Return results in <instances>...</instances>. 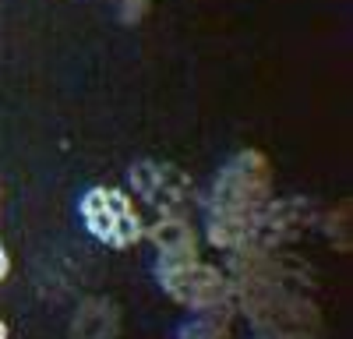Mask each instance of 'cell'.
Masks as SVG:
<instances>
[{"mask_svg": "<svg viewBox=\"0 0 353 339\" xmlns=\"http://www.w3.org/2000/svg\"><path fill=\"white\" fill-rule=\"evenodd\" d=\"M233 311H244L254 332H318L314 279L304 262L283 251L230 254Z\"/></svg>", "mask_w": 353, "mask_h": 339, "instance_id": "6da1fadb", "label": "cell"}, {"mask_svg": "<svg viewBox=\"0 0 353 339\" xmlns=\"http://www.w3.org/2000/svg\"><path fill=\"white\" fill-rule=\"evenodd\" d=\"M276 198V181H272V163L258 149H241L233 152L219 174L212 177L209 191L201 198L205 212V240L212 247L237 254L244 247V234L251 219Z\"/></svg>", "mask_w": 353, "mask_h": 339, "instance_id": "7a4b0ae2", "label": "cell"}, {"mask_svg": "<svg viewBox=\"0 0 353 339\" xmlns=\"http://www.w3.org/2000/svg\"><path fill=\"white\" fill-rule=\"evenodd\" d=\"M78 216H81L85 234L113 251H131L145 240L141 209L134 205L131 191L124 187H106V184L88 187L78 198Z\"/></svg>", "mask_w": 353, "mask_h": 339, "instance_id": "3957f363", "label": "cell"}, {"mask_svg": "<svg viewBox=\"0 0 353 339\" xmlns=\"http://www.w3.org/2000/svg\"><path fill=\"white\" fill-rule=\"evenodd\" d=\"M156 279H159L163 294L173 304L188 307V311H205V307L233 304V290H230L226 269L205 262L201 254H184V258L156 262Z\"/></svg>", "mask_w": 353, "mask_h": 339, "instance_id": "277c9868", "label": "cell"}, {"mask_svg": "<svg viewBox=\"0 0 353 339\" xmlns=\"http://www.w3.org/2000/svg\"><path fill=\"white\" fill-rule=\"evenodd\" d=\"M131 198H141L145 209L156 216H191L194 209V181L176 163L166 159H138L128 170Z\"/></svg>", "mask_w": 353, "mask_h": 339, "instance_id": "5b68a950", "label": "cell"}, {"mask_svg": "<svg viewBox=\"0 0 353 339\" xmlns=\"http://www.w3.org/2000/svg\"><path fill=\"white\" fill-rule=\"evenodd\" d=\"M314 219H318V209L307 198H272L251 219L241 251H279L297 237H304L314 226Z\"/></svg>", "mask_w": 353, "mask_h": 339, "instance_id": "8992f818", "label": "cell"}, {"mask_svg": "<svg viewBox=\"0 0 353 339\" xmlns=\"http://www.w3.org/2000/svg\"><path fill=\"white\" fill-rule=\"evenodd\" d=\"M124 329L121 304L113 297H85L68 322V339H117Z\"/></svg>", "mask_w": 353, "mask_h": 339, "instance_id": "52a82bcc", "label": "cell"}, {"mask_svg": "<svg viewBox=\"0 0 353 339\" xmlns=\"http://www.w3.org/2000/svg\"><path fill=\"white\" fill-rule=\"evenodd\" d=\"M145 240L156 247V262L198 254V234L191 226V216H156L152 223H145Z\"/></svg>", "mask_w": 353, "mask_h": 339, "instance_id": "ba28073f", "label": "cell"}, {"mask_svg": "<svg viewBox=\"0 0 353 339\" xmlns=\"http://www.w3.org/2000/svg\"><path fill=\"white\" fill-rule=\"evenodd\" d=\"M230 325H233V304L191 311V322L181 325L176 339H230Z\"/></svg>", "mask_w": 353, "mask_h": 339, "instance_id": "9c48e42d", "label": "cell"}, {"mask_svg": "<svg viewBox=\"0 0 353 339\" xmlns=\"http://www.w3.org/2000/svg\"><path fill=\"white\" fill-rule=\"evenodd\" d=\"M152 4L156 0H121V14H124V21H141L152 11Z\"/></svg>", "mask_w": 353, "mask_h": 339, "instance_id": "30bf717a", "label": "cell"}, {"mask_svg": "<svg viewBox=\"0 0 353 339\" xmlns=\"http://www.w3.org/2000/svg\"><path fill=\"white\" fill-rule=\"evenodd\" d=\"M254 339H318V332H254Z\"/></svg>", "mask_w": 353, "mask_h": 339, "instance_id": "8fae6325", "label": "cell"}, {"mask_svg": "<svg viewBox=\"0 0 353 339\" xmlns=\"http://www.w3.org/2000/svg\"><path fill=\"white\" fill-rule=\"evenodd\" d=\"M8 272H11V254H8V247L0 244V282L8 279Z\"/></svg>", "mask_w": 353, "mask_h": 339, "instance_id": "7c38bea8", "label": "cell"}, {"mask_svg": "<svg viewBox=\"0 0 353 339\" xmlns=\"http://www.w3.org/2000/svg\"><path fill=\"white\" fill-rule=\"evenodd\" d=\"M0 339H11V329H8V322L0 318Z\"/></svg>", "mask_w": 353, "mask_h": 339, "instance_id": "4fadbf2b", "label": "cell"}]
</instances>
